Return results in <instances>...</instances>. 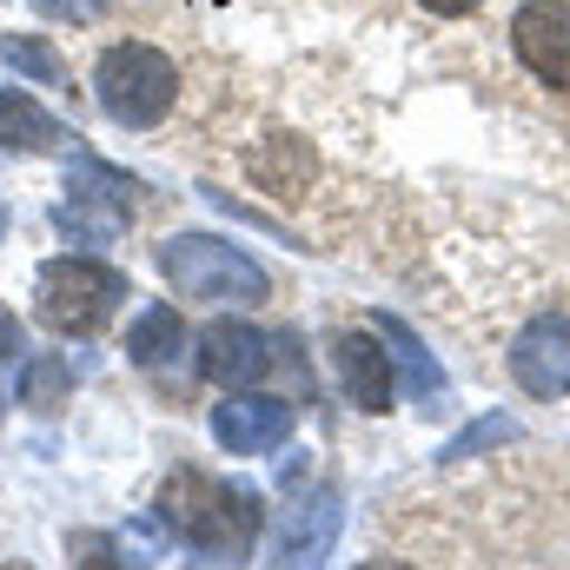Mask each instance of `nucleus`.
Segmentation results:
<instances>
[{"label":"nucleus","mask_w":570,"mask_h":570,"mask_svg":"<svg viewBox=\"0 0 570 570\" xmlns=\"http://www.w3.org/2000/svg\"><path fill=\"white\" fill-rule=\"evenodd\" d=\"M159 518L179 531V544L199 558V570H239L259 538V498L246 484H226L213 471H179L159 491Z\"/></svg>","instance_id":"f257e3e1"},{"label":"nucleus","mask_w":570,"mask_h":570,"mask_svg":"<svg viewBox=\"0 0 570 570\" xmlns=\"http://www.w3.org/2000/svg\"><path fill=\"white\" fill-rule=\"evenodd\" d=\"M159 273L179 298H206V305H266V266L253 253H239L233 239L213 233H173L159 246Z\"/></svg>","instance_id":"f03ea898"},{"label":"nucleus","mask_w":570,"mask_h":570,"mask_svg":"<svg viewBox=\"0 0 570 570\" xmlns=\"http://www.w3.org/2000/svg\"><path fill=\"white\" fill-rule=\"evenodd\" d=\"M94 87H100V107L114 127H159L179 100V67L146 40H120L100 53Z\"/></svg>","instance_id":"7ed1b4c3"},{"label":"nucleus","mask_w":570,"mask_h":570,"mask_svg":"<svg viewBox=\"0 0 570 570\" xmlns=\"http://www.w3.org/2000/svg\"><path fill=\"white\" fill-rule=\"evenodd\" d=\"M120 298H134V292H127V273L107 266V259H53L33 285L40 325H53L67 338H94L120 312Z\"/></svg>","instance_id":"20e7f679"},{"label":"nucleus","mask_w":570,"mask_h":570,"mask_svg":"<svg viewBox=\"0 0 570 570\" xmlns=\"http://www.w3.org/2000/svg\"><path fill=\"white\" fill-rule=\"evenodd\" d=\"M134 193H140V186H134L127 173H114L107 159H73L60 226H67L73 239H87V246H107V239H120V233L134 226V213H140Z\"/></svg>","instance_id":"39448f33"},{"label":"nucleus","mask_w":570,"mask_h":570,"mask_svg":"<svg viewBox=\"0 0 570 570\" xmlns=\"http://www.w3.org/2000/svg\"><path fill=\"white\" fill-rule=\"evenodd\" d=\"M511 379L531 399H564L570 392V318L564 312H544V318H531L511 338Z\"/></svg>","instance_id":"423d86ee"},{"label":"nucleus","mask_w":570,"mask_h":570,"mask_svg":"<svg viewBox=\"0 0 570 570\" xmlns=\"http://www.w3.org/2000/svg\"><path fill=\"white\" fill-rule=\"evenodd\" d=\"M511 47L544 87L570 94V0H531L511 20Z\"/></svg>","instance_id":"0eeeda50"},{"label":"nucleus","mask_w":570,"mask_h":570,"mask_svg":"<svg viewBox=\"0 0 570 570\" xmlns=\"http://www.w3.org/2000/svg\"><path fill=\"white\" fill-rule=\"evenodd\" d=\"M266 365H273V338H266V332H253L246 318H213V325H206V338H199V372H206L213 385L246 392Z\"/></svg>","instance_id":"6e6552de"},{"label":"nucleus","mask_w":570,"mask_h":570,"mask_svg":"<svg viewBox=\"0 0 570 570\" xmlns=\"http://www.w3.org/2000/svg\"><path fill=\"white\" fill-rule=\"evenodd\" d=\"M213 438L233 458H259L292 438V405L285 399H259V392H226V405H213Z\"/></svg>","instance_id":"1a4fd4ad"},{"label":"nucleus","mask_w":570,"mask_h":570,"mask_svg":"<svg viewBox=\"0 0 570 570\" xmlns=\"http://www.w3.org/2000/svg\"><path fill=\"white\" fill-rule=\"evenodd\" d=\"M332 365H338V385L358 412H392L399 399V372H392V352L372 338V332H345L332 345Z\"/></svg>","instance_id":"9d476101"},{"label":"nucleus","mask_w":570,"mask_h":570,"mask_svg":"<svg viewBox=\"0 0 570 570\" xmlns=\"http://www.w3.org/2000/svg\"><path fill=\"white\" fill-rule=\"evenodd\" d=\"M338 524H345L338 491H305L298 504H285L279 538H273V558H279V564H318V558L338 544Z\"/></svg>","instance_id":"9b49d317"},{"label":"nucleus","mask_w":570,"mask_h":570,"mask_svg":"<svg viewBox=\"0 0 570 570\" xmlns=\"http://www.w3.org/2000/svg\"><path fill=\"white\" fill-rule=\"evenodd\" d=\"M0 146L7 153H53L67 146V127L20 87H0Z\"/></svg>","instance_id":"f8f14e48"},{"label":"nucleus","mask_w":570,"mask_h":570,"mask_svg":"<svg viewBox=\"0 0 570 570\" xmlns=\"http://www.w3.org/2000/svg\"><path fill=\"white\" fill-rule=\"evenodd\" d=\"M312 179H318V159H312L305 140H259L253 146V186H266L279 199H298Z\"/></svg>","instance_id":"ddd939ff"},{"label":"nucleus","mask_w":570,"mask_h":570,"mask_svg":"<svg viewBox=\"0 0 570 570\" xmlns=\"http://www.w3.org/2000/svg\"><path fill=\"white\" fill-rule=\"evenodd\" d=\"M179 352H186L179 312H173V305H146L140 318H134V332H127V358L146 365V372H159V365H173Z\"/></svg>","instance_id":"4468645a"},{"label":"nucleus","mask_w":570,"mask_h":570,"mask_svg":"<svg viewBox=\"0 0 570 570\" xmlns=\"http://www.w3.org/2000/svg\"><path fill=\"white\" fill-rule=\"evenodd\" d=\"M372 325L385 332V352H392V372H405V385H412L419 399H438V392H444V372L431 365V352L419 345V338H412V325H405V318H392V312H379Z\"/></svg>","instance_id":"2eb2a0df"},{"label":"nucleus","mask_w":570,"mask_h":570,"mask_svg":"<svg viewBox=\"0 0 570 570\" xmlns=\"http://www.w3.org/2000/svg\"><path fill=\"white\" fill-rule=\"evenodd\" d=\"M67 385H73V372H67V358H53V352H40L27 372H20V405H33V412H53L60 399H67Z\"/></svg>","instance_id":"dca6fc26"},{"label":"nucleus","mask_w":570,"mask_h":570,"mask_svg":"<svg viewBox=\"0 0 570 570\" xmlns=\"http://www.w3.org/2000/svg\"><path fill=\"white\" fill-rule=\"evenodd\" d=\"M7 60H13L20 73L47 80V87H67V67H60V60H53V53H47L40 40H13V47H7Z\"/></svg>","instance_id":"f3484780"},{"label":"nucleus","mask_w":570,"mask_h":570,"mask_svg":"<svg viewBox=\"0 0 570 570\" xmlns=\"http://www.w3.org/2000/svg\"><path fill=\"white\" fill-rule=\"evenodd\" d=\"M511 438H518V425H511V419H478V425L464 431L458 444H444L438 458H471V451H484V444H511Z\"/></svg>","instance_id":"a211bd4d"},{"label":"nucleus","mask_w":570,"mask_h":570,"mask_svg":"<svg viewBox=\"0 0 570 570\" xmlns=\"http://www.w3.org/2000/svg\"><path fill=\"white\" fill-rule=\"evenodd\" d=\"M47 20H67V27H87V20H100L107 13V0H33Z\"/></svg>","instance_id":"6ab92c4d"},{"label":"nucleus","mask_w":570,"mask_h":570,"mask_svg":"<svg viewBox=\"0 0 570 570\" xmlns=\"http://www.w3.org/2000/svg\"><path fill=\"white\" fill-rule=\"evenodd\" d=\"M73 558H80V570H120L114 564V538H73Z\"/></svg>","instance_id":"aec40b11"},{"label":"nucleus","mask_w":570,"mask_h":570,"mask_svg":"<svg viewBox=\"0 0 570 570\" xmlns=\"http://www.w3.org/2000/svg\"><path fill=\"white\" fill-rule=\"evenodd\" d=\"M7 352H20V318L0 305V358H7Z\"/></svg>","instance_id":"412c9836"},{"label":"nucleus","mask_w":570,"mask_h":570,"mask_svg":"<svg viewBox=\"0 0 570 570\" xmlns=\"http://www.w3.org/2000/svg\"><path fill=\"white\" fill-rule=\"evenodd\" d=\"M431 13H444V20H451V13H471V7H478V0H425Z\"/></svg>","instance_id":"4be33fe9"},{"label":"nucleus","mask_w":570,"mask_h":570,"mask_svg":"<svg viewBox=\"0 0 570 570\" xmlns=\"http://www.w3.org/2000/svg\"><path fill=\"white\" fill-rule=\"evenodd\" d=\"M358 570H412V564H385V558H372V564H358Z\"/></svg>","instance_id":"5701e85b"}]
</instances>
